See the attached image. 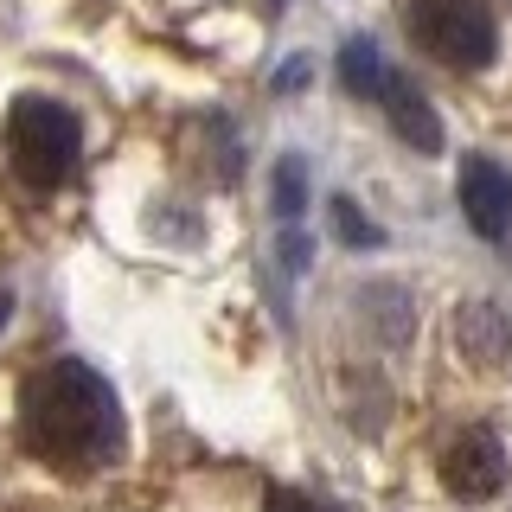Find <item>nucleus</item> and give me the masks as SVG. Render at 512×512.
<instances>
[{"label": "nucleus", "mask_w": 512, "mask_h": 512, "mask_svg": "<svg viewBox=\"0 0 512 512\" xmlns=\"http://www.w3.org/2000/svg\"><path fill=\"white\" fill-rule=\"evenodd\" d=\"M20 436L32 455L64 474H90L103 461H116V448H122L116 384L103 372H90L84 359L39 365L20 391Z\"/></svg>", "instance_id": "1"}, {"label": "nucleus", "mask_w": 512, "mask_h": 512, "mask_svg": "<svg viewBox=\"0 0 512 512\" xmlns=\"http://www.w3.org/2000/svg\"><path fill=\"white\" fill-rule=\"evenodd\" d=\"M7 167L20 173L32 192H58L84 167V122L58 103V96H13L7 103Z\"/></svg>", "instance_id": "2"}, {"label": "nucleus", "mask_w": 512, "mask_h": 512, "mask_svg": "<svg viewBox=\"0 0 512 512\" xmlns=\"http://www.w3.org/2000/svg\"><path fill=\"white\" fill-rule=\"evenodd\" d=\"M404 32L448 71H487L500 52L487 0H404Z\"/></svg>", "instance_id": "3"}, {"label": "nucleus", "mask_w": 512, "mask_h": 512, "mask_svg": "<svg viewBox=\"0 0 512 512\" xmlns=\"http://www.w3.org/2000/svg\"><path fill=\"white\" fill-rule=\"evenodd\" d=\"M436 468H442V487L455 493V500L480 506V500H493V493L506 487L512 461H506V442L493 436V429H461V436H448Z\"/></svg>", "instance_id": "4"}, {"label": "nucleus", "mask_w": 512, "mask_h": 512, "mask_svg": "<svg viewBox=\"0 0 512 512\" xmlns=\"http://www.w3.org/2000/svg\"><path fill=\"white\" fill-rule=\"evenodd\" d=\"M461 218L474 224V237H506L512 231V173L487 154L461 160Z\"/></svg>", "instance_id": "5"}, {"label": "nucleus", "mask_w": 512, "mask_h": 512, "mask_svg": "<svg viewBox=\"0 0 512 512\" xmlns=\"http://www.w3.org/2000/svg\"><path fill=\"white\" fill-rule=\"evenodd\" d=\"M372 103L384 109V122L397 128V141H410L416 154H442V116L429 109V96L416 90L404 71H384V84H378Z\"/></svg>", "instance_id": "6"}, {"label": "nucleus", "mask_w": 512, "mask_h": 512, "mask_svg": "<svg viewBox=\"0 0 512 512\" xmlns=\"http://www.w3.org/2000/svg\"><path fill=\"white\" fill-rule=\"evenodd\" d=\"M455 333H461V352H468L474 365H500L512 352V327H506V314L493 308V301H468Z\"/></svg>", "instance_id": "7"}, {"label": "nucleus", "mask_w": 512, "mask_h": 512, "mask_svg": "<svg viewBox=\"0 0 512 512\" xmlns=\"http://www.w3.org/2000/svg\"><path fill=\"white\" fill-rule=\"evenodd\" d=\"M340 84H346L352 96H365V103L378 96V84H384V58H378L372 39H346V45H340Z\"/></svg>", "instance_id": "8"}, {"label": "nucleus", "mask_w": 512, "mask_h": 512, "mask_svg": "<svg viewBox=\"0 0 512 512\" xmlns=\"http://www.w3.org/2000/svg\"><path fill=\"white\" fill-rule=\"evenodd\" d=\"M301 205H308V167H301V154H282L276 160V218L295 224Z\"/></svg>", "instance_id": "9"}, {"label": "nucleus", "mask_w": 512, "mask_h": 512, "mask_svg": "<svg viewBox=\"0 0 512 512\" xmlns=\"http://www.w3.org/2000/svg\"><path fill=\"white\" fill-rule=\"evenodd\" d=\"M327 218H333V237H340V244H352V250H372V244H378V224H365L352 199H333Z\"/></svg>", "instance_id": "10"}, {"label": "nucleus", "mask_w": 512, "mask_h": 512, "mask_svg": "<svg viewBox=\"0 0 512 512\" xmlns=\"http://www.w3.org/2000/svg\"><path fill=\"white\" fill-rule=\"evenodd\" d=\"M263 512H333V506H320V500H314V493H295V487H276V493H269V500H263Z\"/></svg>", "instance_id": "11"}, {"label": "nucleus", "mask_w": 512, "mask_h": 512, "mask_svg": "<svg viewBox=\"0 0 512 512\" xmlns=\"http://www.w3.org/2000/svg\"><path fill=\"white\" fill-rule=\"evenodd\" d=\"M7 314H13V288H0V327H7Z\"/></svg>", "instance_id": "12"}]
</instances>
